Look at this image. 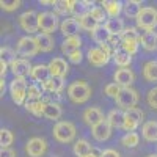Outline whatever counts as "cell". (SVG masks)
<instances>
[{
  "instance_id": "cell-1",
  "label": "cell",
  "mask_w": 157,
  "mask_h": 157,
  "mask_svg": "<svg viewBox=\"0 0 157 157\" xmlns=\"http://www.w3.org/2000/svg\"><path fill=\"white\" fill-rule=\"evenodd\" d=\"M68 98L74 104H83L91 98V88L86 82L77 80L68 86Z\"/></svg>"
},
{
  "instance_id": "cell-2",
  "label": "cell",
  "mask_w": 157,
  "mask_h": 157,
  "mask_svg": "<svg viewBox=\"0 0 157 157\" xmlns=\"http://www.w3.org/2000/svg\"><path fill=\"white\" fill-rule=\"evenodd\" d=\"M39 52V46H38V41H36V36H24L19 39V43L16 46V54L25 60H29L32 57H35Z\"/></svg>"
},
{
  "instance_id": "cell-3",
  "label": "cell",
  "mask_w": 157,
  "mask_h": 157,
  "mask_svg": "<svg viewBox=\"0 0 157 157\" xmlns=\"http://www.w3.org/2000/svg\"><path fill=\"white\" fill-rule=\"evenodd\" d=\"M27 91H29V85L27 80L22 77H14L10 83V94L11 99L14 101L17 105H24L27 101Z\"/></svg>"
},
{
  "instance_id": "cell-4",
  "label": "cell",
  "mask_w": 157,
  "mask_h": 157,
  "mask_svg": "<svg viewBox=\"0 0 157 157\" xmlns=\"http://www.w3.org/2000/svg\"><path fill=\"white\" fill-rule=\"evenodd\" d=\"M137 27L152 32L157 27V10L152 6H143L140 16L137 17Z\"/></svg>"
},
{
  "instance_id": "cell-5",
  "label": "cell",
  "mask_w": 157,
  "mask_h": 157,
  "mask_svg": "<svg viewBox=\"0 0 157 157\" xmlns=\"http://www.w3.org/2000/svg\"><path fill=\"white\" fill-rule=\"evenodd\" d=\"M115 101H116L118 109L123 112H127L130 109H135L137 102H138V93L134 88H123Z\"/></svg>"
},
{
  "instance_id": "cell-6",
  "label": "cell",
  "mask_w": 157,
  "mask_h": 157,
  "mask_svg": "<svg viewBox=\"0 0 157 157\" xmlns=\"http://www.w3.org/2000/svg\"><path fill=\"white\" fill-rule=\"evenodd\" d=\"M54 137L60 143H71L75 138V126L69 121H58L54 126Z\"/></svg>"
},
{
  "instance_id": "cell-7",
  "label": "cell",
  "mask_w": 157,
  "mask_h": 157,
  "mask_svg": "<svg viewBox=\"0 0 157 157\" xmlns=\"http://www.w3.org/2000/svg\"><path fill=\"white\" fill-rule=\"evenodd\" d=\"M19 25L24 32H27L29 35L36 33L39 30V14L33 10H29L22 13L19 16Z\"/></svg>"
},
{
  "instance_id": "cell-8",
  "label": "cell",
  "mask_w": 157,
  "mask_h": 157,
  "mask_svg": "<svg viewBox=\"0 0 157 157\" xmlns=\"http://www.w3.org/2000/svg\"><path fill=\"white\" fill-rule=\"evenodd\" d=\"M60 22H58V16L57 13H52V11H44L39 14V30L41 33H54L57 29H60Z\"/></svg>"
},
{
  "instance_id": "cell-9",
  "label": "cell",
  "mask_w": 157,
  "mask_h": 157,
  "mask_svg": "<svg viewBox=\"0 0 157 157\" xmlns=\"http://www.w3.org/2000/svg\"><path fill=\"white\" fill-rule=\"evenodd\" d=\"M143 120V112L140 109H130L127 112H124V126L123 129L126 132H135V129L141 124Z\"/></svg>"
},
{
  "instance_id": "cell-10",
  "label": "cell",
  "mask_w": 157,
  "mask_h": 157,
  "mask_svg": "<svg viewBox=\"0 0 157 157\" xmlns=\"http://www.w3.org/2000/svg\"><path fill=\"white\" fill-rule=\"evenodd\" d=\"M25 151H27L29 157H43L47 151V141L41 137H33L27 141Z\"/></svg>"
},
{
  "instance_id": "cell-11",
  "label": "cell",
  "mask_w": 157,
  "mask_h": 157,
  "mask_svg": "<svg viewBox=\"0 0 157 157\" xmlns=\"http://www.w3.org/2000/svg\"><path fill=\"white\" fill-rule=\"evenodd\" d=\"M10 71L14 74V77H22L25 78L27 75H32V71H33V66L29 60L25 58H16L10 64Z\"/></svg>"
},
{
  "instance_id": "cell-12",
  "label": "cell",
  "mask_w": 157,
  "mask_h": 157,
  "mask_svg": "<svg viewBox=\"0 0 157 157\" xmlns=\"http://www.w3.org/2000/svg\"><path fill=\"white\" fill-rule=\"evenodd\" d=\"M113 80L121 88H130V85H132L134 80H135V74L132 72V69H129V68H120V69L115 71Z\"/></svg>"
},
{
  "instance_id": "cell-13",
  "label": "cell",
  "mask_w": 157,
  "mask_h": 157,
  "mask_svg": "<svg viewBox=\"0 0 157 157\" xmlns=\"http://www.w3.org/2000/svg\"><path fill=\"white\" fill-rule=\"evenodd\" d=\"M47 66H49V71H50L52 77H61V78H64L68 75V72H69V64L66 63V60H63L61 57L52 58Z\"/></svg>"
},
{
  "instance_id": "cell-14",
  "label": "cell",
  "mask_w": 157,
  "mask_h": 157,
  "mask_svg": "<svg viewBox=\"0 0 157 157\" xmlns=\"http://www.w3.org/2000/svg\"><path fill=\"white\" fill-rule=\"evenodd\" d=\"M86 58H88L90 64L101 68V66H105V64L110 61L112 57H109L101 47H91L88 50V54H86Z\"/></svg>"
},
{
  "instance_id": "cell-15",
  "label": "cell",
  "mask_w": 157,
  "mask_h": 157,
  "mask_svg": "<svg viewBox=\"0 0 157 157\" xmlns=\"http://www.w3.org/2000/svg\"><path fill=\"white\" fill-rule=\"evenodd\" d=\"M91 134H93L94 140H98V141L109 140V137L112 135V126L107 121V118L104 121H101L99 124H96L94 127H91Z\"/></svg>"
},
{
  "instance_id": "cell-16",
  "label": "cell",
  "mask_w": 157,
  "mask_h": 157,
  "mask_svg": "<svg viewBox=\"0 0 157 157\" xmlns=\"http://www.w3.org/2000/svg\"><path fill=\"white\" fill-rule=\"evenodd\" d=\"M78 30H80V25H78V21L74 16H69L66 19H63V22L60 25V32L66 38L78 35Z\"/></svg>"
},
{
  "instance_id": "cell-17",
  "label": "cell",
  "mask_w": 157,
  "mask_h": 157,
  "mask_svg": "<svg viewBox=\"0 0 157 157\" xmlns=\"http://www.w3.org/2000/svg\"><path fill=\"white\" fill-rule=\"evenodd\" d=\"M44 93H50V94H60L61 90L64 88V78L61 77H50L49 80H46L41 85Z\"/></svg>"
},
{
  "instance_id": "cell-18",
  "label": "cell",
  "mask_w": 157,
  "mask_h": 157,
  "mask_svg": "<svg viewBox=\"0 0 157 157\" xmlns=\"http://www.w3.org/2000/svg\"><path fill=\"white\" fill-rule=\"evenodd\" d=\"M80 46H82V39H80L78 35L64 38V41L61 43V52L66 57H69L71 54H74L75 50H80Z\"/></svg>"
},
{
  "instance_id": "cell-19",
  "label": "cell",
  "mask_w": 157,
  "mask_h": 157,
  "mask_svg": "<svg viewBox=\"0 0 157 157\" xmlns=\"http://www.w3.org/2000/svg\"><path fill=\"white\" fill-rule=\"evenodd\" d=\"M105 118H104L102 112L98 109V107H90L83 112V121L85 124H88L90 127H94L96 124H99L101 121H104Z\"/></svg>"
},
{
  "instance_id": "cell-20",
  "label": "cell",
  "mask_w": 157,
  "mask_h": 157,
  "mask_svg": "<svg viewBox=\"0 0 157 157\" xmlns=\"http://www.w3.org/2000/svg\"><path fill=\"white\" fill-rule=\"evenodd\" d=\"M101 5H102L104 10H105L107 14L110 16V19L120 17V14L123 13V8H124V3L118 2V0H102Z\"/></svg>"
},
{
  "instance_id": "cell-21",
  "label": "cell",
  "mask_w": 157,
  "mask_h": 157,
  "mask_svg": "<svg viewBox=\"0 0 157 157\" xmlns=\"http://www.w3.org/2000/svg\"><path fill=\"white\" fill-rule=\"evenodd\" d=\"M143 6L141 3L138 2V0H127V2H124V8H123V13L126 14V17L129 19H135L140 16Z\"/></svg>"
},
{
  "instance_id": "cell-22",
  "label": "cell",
  "mask_w": 157,
  "mask_h": 157,
  "mask_svg": "<svg viewBox=\"0 0 157 157\" xmlns=\"http://www.w3.org/2000/svg\"><path fill=\"white\" fill-rule=\"evenodd\" d=\"M35 82H39V83H44L46 80H49V78L52 77L50 75V71H49V66H46V64H36V66H33V71H32V75H30Z\"/></svg>"
},
{
  "instance_id": "cell-23",
  "label": "cell",
  "mask_w": 157,
  "mask_h": 157,
  "mask_svg": "<svg viewBox=\"0 0 157 157\" xmlns=\"http://www.w3.org/2000/svg\"><path fill=\"white\" fill-rule=\"evenodd\" d=\"M140 44L141 47L148 50V52H152L157 49V33L152 30V32H145L140 38Z\"/></svg>"
},
{
  "instance_id": "cell-24",
  "label": "cell",
  "mask_w": 157,
  "mask_h": 157,
  "mask_svg": "<svg viewBox=\"0 0 157 157\" xmlns=\"http://www.w3.org/2000/svg\"><path fill=\"white\" fill-rule=\"evenodd\" d=\"M104 27L107 29V32L112 35V36H121V33L124 32V21L120 19V17H115V19H109Z\"/></svg>"
},
{
  "instance_id": "cell-25",
  "label": "cell",
  "mask_w": 157,
  "mask_h": 157,
  "mask_svg": "<svg viewBox=\"0 0 157 157\" xmlns=\"http://www.w3.org/2000/svg\"><path fill=\"white\" fill-rule=\"evenodd\" d=\"M141 135L146 141H157V121H146L141 127Z\"/></svg>"
},
{
  "instance_id": "cell-26",
  "label": "cell",
  "mask_w": 157,
  "mask_h": 157,
  "mask_svg": "<svg viewBox=\"0 0 157 157\" xmlns=\"http://www.w3.org/2000/svg\"><path fill=\"white\" fill-rule=\"evenodd\" d=\"M112 58H113V61H115L116 66H120V68H129L130 63H132V55L127 54L123 47L118 49L115 54H113Z\"/></svg>"
},
{
  "instance_id": "cell-27",
  "label": "cell",
  "mask_w": 157,
  "mask_h": 157,
  "mask_svg": "<svg viewBox=\"0 0 157 157\" xmlns=\"http://www.w3.org/2000/svg\"><path fill=\"white\" fill-rule=\"evenodd\" d=\"M46 105H47V102L44 99H41V101H25V104H24V107L30 113H33L35 116H44Z\"/></svg>"
},
{
  "instance_id": "cell-28",
  "label": "cell",
  "mask_w": 157,
  "mask_h": 157,
  "mask_svg": "<svg viewBox=\"0 0 157 157\" xmlns=\"http://www.w3.org/2000/svg\"><path fill=\"white\" fill-rule=\"evenodd\" d=\"M107 121L110 123L112 127L115 129H121L124 126V112L120 110V109H113L109 112L107 115Z\"/></svg>"
},
{
  "instance_id": "cell-29",
  "label": "cell",
  "mask_w": 157,
  "mask_h": 157,
  "mask_svg": "<svg viewBox=\"0 0 157 157\" xmlns=\"http://www.w3.org/2000/svg\"><path fill=\"white\" fill-rule=\"evenodd\" d=\"M72 151H74V154L77 155V157H85V155H88V154H91L94 151V148L90 145V141L88 140H77L75 143H74V148H72Z\"/></svg>"
},
{
  "instance_id": "cell-30",
  "label": "cell",
  "mask_w": 157,
  "mask_h": 157,
  "mask_svg": "<svg viewBox=\"0 0 157 157\" xmlns=\"http://www.w3.org/2000/svg\"><path fill=\"white\" fill-rule=\"evenodd\" d=\"M61 113H63V110H61V107H60L58 102H47L46 110H44V116L47 118V120L57 121V120H60Z\"/></svg>"
},
{
  "instance_id": "cell-31",
  "label": "cell",
  "mask_w": 157,
  "mask_h": 157,
  "mask_svg": "<svg viewBox=\"0 0 157 157\" xmlns=\"http://www.w3.org/2000/svg\"><path fill=\"white\" fill-rule=\"evenodd\" d=\"M110 36H112V35L107 32V29L104 27V25H99L96 30L91 32V38H93V41L98 43L99 46L107 44V43H109V39H110Z\"/></svg>"
},
{
  "instance_id": "cell-32",
  "label": "cell",
  "mask_w": 157,
  "mask_h": 157,
  "mask_svg": "<svg viewBox=\"0 0 157 157\" xmlns=\"http://www.w3.org/2000/svg\"><path fill=\"white\" fill-rule=\"evenodd\" d=\"M36 41H38V46H39L41 52H50L54 49V38L47 33H38Z\"/></svg>"
},
{
  "instance_id": "cell-33",
  "label": "cell",
  "mask_w": 157,
  "mask_h": 157,
  "mask_svg": "<svg viewBox=\"0 0 157 157\" xmlns=\"http://www.w3.org/2000/svg\"><path fill=\"white\" fill-rule=\"evenodd\" d=\"M77 21H78L80 29H83V30H86V32H90V33L99 27V24H98L93 17H91L90 13H86V14H83V16H80V17H77Z\"/></svg>"
},
{
  "instance_id": "cell-34",
  "label": "cell",
  "mask_w": 157,
  "mask_h": 157,
  "mask_svg": "<svg viewBox=\"0 0 157 157\" xmlns=\"http://www.w3.org/2000/svg\"><path fill=\"white\" fill-rule=\"evenodd\" d=\"M54 8L57 11V14H72L74 0H55Z\"/></svg>"
},
{
  "instance_id": "cell-35",
  "label": "cell",
  "mask_w": 157,
  "mask_h": 157,
  "mask_svg": "<svg viewBox=\"0 0 157 157\" xmlns=\"http://www.w3.org/2000/svg\"><path fill=\"white\" fill-rule=\"evenodd\" d=\"M143 77L146 78L148 82H157V61H148L143 68Z\"/></svg>"
},
{
  "instance_id": "cell-36",
  "label": "cell",
  "mask_w": 157,
  "mask_h": 157,
  "mask_svg": "<svg viewBox=\"0 0 157 157\" xmlns=\"http://www.w3.org/2000/svg\"><path fill=\"white\" fill-rule=\"evenodd\" d=\"M140 141V135L137 132H126L121 137V145L126 148H135Z\"/></svg>"
},
{
  "instance_id": "cell-37",
  "label": "cell",
  "mask_w": 157,
  "mask_h": 157,
  "mask_svg": "<svg viewBox=\"0 0 157 157\" xmlns=\"http://www.w3.org/2000/svg\"><path fill=\"white\" fill-rule=\"evenodd\" d=\"M44 99V91L43 88L36 85V83H32L29 85V91H27V101H41Z\"/></svg>"
},
{
  "instance_id": "cell-38",
  "label": "cell",
  "mask_w": 157,
  "mask_h": 157,
  "mask_svg": "<svg viewBox=\"0 0 157 157\" xmlns=\"http://www.w3.org/2000/svg\"><path fill=\"white\" fill-rule=\"evenodd\" d=\"M90 14H91V17H93L98 24H105L109 19H107V13H105V10H104L102 6H93V8H91L90 10Z\"/></svg>"
},
{
  "instance_id": "cell-39",
  "label": "cell",
  "mask_w": 157,
  "mask_h": 157,
  "mask_svg": "<svg viewBox=\"0 0 157 157\" xmlns=\"http://www.w3.org/2000/svg\"><path fill=\"white\" fill-rule=\"evenodd\" d=\"M13 141H14V134L10 129L0 130V145H2V148H10V145H13Z\"/></svg>"
},
{
  "instance_id": "cell-40",
  "label": "cell",
  "mask_w": 157,
  "mask_h": 157,
  "mask_svg": "<svg viewBox=\"0 0 157 157\" xmlns=\"http://www.w3.org/2000/svg\"><path fill=\"white\" fill-rule=\"evenodd\" d=\"M140 35L137 32L135 27H126L124 32L121 33V39L123 41H140Z\"/></svg>"
},
{
  "instance_id": "cell-41",
  "label": "cell",
  "mask_w": 157,
  "mask_h": 157,
  "mask_svg": "<svg viewBox=\"0 0 157 157\" xmlns=\"http://www.w3.org/2000/svg\"><path fill=\"white\" fill-rule=\"evenodd\" d=\"M121 86L118 85V83H115V82H112V83H109V85H105V88H104V94L105 96H109V98H112V99H116L118 98V94L121 93Z\"/></svg>"
},
{
  "instance_id": "cell-42",
  "label": "cell",
  "mask_w": 157,
  "mask_h": 157,
  "mask_svg": "<svg viewBox=\"0 0 157 157\" xmlns=\"http://www.w3.org/2000/svg\"><path fill=\"white\" fill-rule=\"evenodd\" d=\"M0 60H3V61H6L8 64H11L13 61L16 60V52L5 46V47L0 49Z\"/></svg>"
},
{
  "instance_id": "cell-43",
  "label": "cell",
  "mask_w": 157,
  "mask_h": 157,
  "mask_svg": "<svg viewBox=\"0 0 157 157\" xmlns=\"http://www.w3.org/2000/svg\"><path fill=\"white\" fill-rule=\"evenodd\" d=\"M121 47L127 52V54L134 55L138 52V47H140V41H123Z\"/></svg>"
},
{
  "instance_id": "cell-44",
  "label": "cell",
  "mask_w": 157,
  "mask_h": 157,
  "mask_svg": "<svg viewBox=\"0 0 157 157\" xmlns=\"http://www.w3.org/2000/svg\"><path fill=\"white\" fill-rule=\"evenodd\" d=\"M146 101H148V105L154 110H157V86H154L152 90L148 91L146 94Z\"/></svg>"
},
{
  "instance_id": "cell-45",
  "label": "cell",
  "mask_w": 157,
  "mask_h": 157,
  "mask_svg": "<svg viewBox=\"0 0 157 157\" xmlns=\"http://www.w3.org/2000/svg\"><path fill=\"white\" fill-rule=\"evenodd\" d=\"M0 6H2L3 11H14L21 6V0H11V2H6V0H2L0 2Z\"/></svg>"
},
{
  "instance_id": "cell-46",
  "label": "cell",
  "mask_w": 157,
  "mask_h": 157,
  "mask_svg": "<svg viewBox=\"0 0 157 157\" xmlns=\"http://www.w3.org/2000/svg\"><path fill=\"white\" fill-rule=\"evenodd\" d=\"M68 60L71 61V63H74V64H78L82 60H83V54H82V50H75L74 54H71L69 57H68Z\"/></svg>"
},
{
  "instance_id": "cell-47",
  "label": "cell",
  "mask_w": 157,
  "mask_h": 157,
  "mask_svg": "<svg viewBox=\"0 0 157 157\" xmlns=\"http://www.w3.org/2000/svg\"><path fill=\"white\" fill-rule=\"evenodd\" d=\"M101 157H121V154L118 152L116 149H104Z\"/></svg>"
},
{
  "instance_id": "cell-48",
  "label": "cell",
  "mask_w": 157,
  "mask_h": 157,
  "mask_svg": "<svg viewBox=\"0 0 157 157\" xmlns=\"http://www.w3.org/2000/svg\"><path fill=\"white\" fill-rule=\"evenodd\" d=\"M10 71V64L3 60H0V75H2V78H5V74Z\"/></svg>"
},
{
  "instance_id": "cell-49",
  "label": "cell",
  "mask_w": 157,
  "mask_h": 157,
  "mask_svg": "<svg viewBox=\"0 0 157 157\" xmlns=\"http://www.w3.org/2000/svg\"><path fill=\"white\" fill-rule=\"evenodd\" d=\"M0 157H16V152L13 151L11 148H2V151H0Z\"/></svg>"
},
{
  "instance_id": "cell-50",
  "label": "cell",
  "mask_w": 157,
  "mask_h": 157,
  "mask_svg": "<svg viewBox=\"0 0 157 157\" xmlns=\"http://www.w3.org/2000/svg\"><path fill=\"white\" fill-rule=\"evenodd\" d=\"M5 90H6V82L5 78H0V93L5 94Z\"/></svg>"
},
{
  "instance_id": "cell-51",
  "label": "cell",
  "mask_w": 157,
  "mask_h": 157,
  "mask_svg": "<svg viewBox=\"0 0 157 157\" xmlns=\"http://www.w3.org/2000/svg\"><path fill=\"white\" fill-rule=\"evenodd\" d=\"M101 154H102V152H99V151H96V149H94L91 154H88V155H85V157H101Z\"/></svg>"
},
{
  "instance_id": "cell-52",
  "label": "cell",
  "mask_w": 157,
  "mask_h": 157,
  "mask_svg": "<svg viewBox=\"0 0 157 157\" xmlns=\"http://www.w3.org/2000/svg\"><path fill=\"white\" fill-rule=\"evenodd\" d=\"M148 157H157V154H149Z\"/></svg>"
}]
</instances>
